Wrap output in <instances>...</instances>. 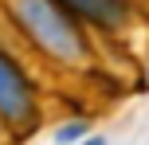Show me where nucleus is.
<instances>
[{
	"mask_svg": "<svg viewBox=\"0 0 149 145\" xmlns=\"http://www.w3.org/2000/svg\"><path fill=\"white\" fill-rule=\"evenodd\" d=\"M67 8H74L79 16H86L90 24H102V28H114V24L126 20V8L122 0H63Z\"/></svg>",
	"mask_w": 149,
	"mask_h": 145,
	"instance_id": "obj_3",
	"label": "nucleus"
},
{
	"mask_svg": "<svg viewBox=\"0 0 149 145\" xmlns=\"http://www.w3.org/2000/svg\"><path fill=\"white\" fill-rule=\"evenodd\" d=\"M12 16L31 35V43L43 47L51 59L79 63L82 55H86V43H82L74 20L55 4V0H12Z\"/></svg>",
	"mask_w": 149,
	"mask_h": 145,
	"instance_id": "obj_1",
	"label": "nucleus"
},
{
	"mask_svg": "<svg viewBox=\"0 0 149 145\" xmlns=\"http://www.w3.org/2000/svg\"><path fill=\"white\" fill-rule=\"evenodd\" d=\"M82 130H86L82 122H71V126H63V130L55 133V141H79V137H82Z\"/></svg>",
	"mask_w": 149,
	"mask_h": 145,
	"instance_id": "obj_4",
	"label": "nucleus"
},
{
	"mask_svg": "<svg viewBox=\"0 0 149 145\" xmlns=\"http://www.w3.org/2000/svg\"><path fill=\"white\" fill-rule=\"evenodd\" d=\"M0 118H4L8 126H16V130H24V126L36 122L31 86H28V78L20 75V67H16L8 55H0Z\"/></svg>",
	"mask_w": 149,
	"mask_h": 145,
	"instance_id": "obj_2",
	"label": "nucleus"
}]
</instances>
